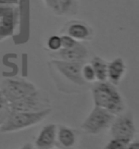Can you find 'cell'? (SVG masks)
I'll list each match as a JSON object with an SVG mask.
<instances>
[{
  "label": "cell",
  "instance_id": "cell-18",
  "mask_svg": "<svg viewBox=\"0 0 139 149\" xmlns=\"http://www.w3.org/2000/svg\"><path fill=\"white\" fill-rule=\"evenodd\" d=\"M82 77L86 83H94L96 82V75L92 66L89 64H83L82 66Z\"/></svg>",
  "mask_w": 139,
  "mask_h": 149
},
{
  "label": "cell",
  "instance_id": "cell-5",
  "mask_svg": "<svg viewBox=\"0 0 139 149\" xmlns=\"http://www.w3.org/2000/svg\"><path fill=\"white\" fill-rule=\"evenodd\" d=\"M10 106L11 111L36 112L51 108V101L47 94L37 89L22 99L10 102Z\"/></svg>",
  "mask_w": 139,
  "mask_h": 149
},
{
  "label": "cell",
  "instance_id": "cell-2",
  "mask_svg": "<svg viewBox=\"0 0 139 149\" xmlns=\"http://www.w3.org/2000/svg\"><path fill=\"white\" fill-rule=\"evenodd\" d=\"M51 108L36 112L11 111L3 124L0 125V133H12L39 124L50 114Z\"/></svg>",
  "mask_w": 139,
  "mask_h": 149
},
{
  "label": "cell",
  "instance_id": "cell-3",
  "mask_svg": "<svg viewBox=\"0 0 139 149\" xmlns=\"http://www.w3.org/2000/svg\"><path fill=\"white\" fill-rule=\"evenodd\" d=\"M115 116L101 107L95 106L82 123V128L90 135H98L109 130Z\"/></svg>",
  "mask_w": 139,
  "mask_h": 149
},
{
  "label": "cell",
  "instance_id": "cell-10",
  "mask_svg": "<svg viewBox=\"0 0 139 149\" xmlns=\"http://www.w3.org/2000/svg\"><path fill=\"white\" fill-rule=\"evenodd\" d=\"M57 126L56 124H47L38 133L34 149H53L57 143Z\"/></svg>",
  "mask_w": 139,
  "mask_h": 149
},
{
  "label": "cell",
  "instance_id": "cell-9",
  "mask_svg": "<svg viewBox=\"0 0 139 149\" xmlns=\"http://www.w3.org/2000/svg\"><path fill=\"white\" fill-rule=\"evenodd\" d=\"M51 57L58 60H65V61H79L84 62L88 57V50L84 45L78 42L72 48H61L58 51H53Z\"/></svg>",
  "mask_w": 139,
  "mask_h": 149
},
{
  "label": "cell",
  "instance_id": "cell-8",
  "mask_svg": "<svg viewBox=\"0 0 139 149\" xmlns=\"http://www.w3.org/2000/svg\"><path fill=\"white\" fill-rule=\"evenodd\" d=\"M51 63L66 79H69L70 82L76 84V85H84L86 83L82 77V66L84 62L53 59Z\"/></svg>",
  "mask_w": 139,
  "mask_h": 149
},
{
  "label": "cell",
  "instance_id": "cell-22",
  "mask_svg": "<svg viewBox=\"0 0 139 149\" xmlns=\"http://www.w3.org/2000/svg\"><path fill=\"white\" fill-rule=\"evenodd\" d=\"M20 0H0V6H9V4H17Z\"/></svg>",
  "mask_w": 139,
  "mask_h": 149
},
{
  "label": "cell",
  "instance_id": "cell-23",
  "mask_svg": "<svg viewBox=\"0 0 139 149\" xmlns=\"http://www.w3.org/2000/svg\"><path fill=\"white\" fill-rule=\"evenodd\" d=\"M127 149H139V141L137 139H133L129 141Z\"/></svg>",
  "mask_w": 139,
  "mask_h": 149
},
{
  "label": "cell",
  "instance_id": "cell-6",
  "mask_svg": "<svg viewBox=\"0 0 139 149\" xmlns=\"http://www.w3.org/2000/svg\"><path fill=\"white\" fill-rule=\"evenodd\" d=\"M112 137H119L126 141H133L136 135V125L131 112H122L115 116L110 126Z\"/></svg>",
  "mask_w": 139,
  "mask_h": 149
},
{
  "label": "cell",
  "instance_id": "cell-24",
  "mask_svg": "<svg viewBox=\"0 0 139 149\" xmlns=\"http://www.w3.org/2000/svg\"><path fill=\"white\" fill-rule=\"evenodd\" d=\"M20 149H34V145L31 143H27V144H24Z\"/></svg>",
  "mask_w": 139,
  "mask_h": 149
},
{
  "label": "cell",
  "instance_id": "cell-11",
  "mask_svg": "<svg viewBox=\"0 0 139 149\" xmlns=\"http://www.w3.org/2000/svg\"><path fill=\"white\" fill-rule=\"evenodd\" d=\"M126 73V64L122 58H116L108 63V82L119 85Z\"/></svg>",
  "mask_w": 139,
  "mask_h": 149
},
{
  "label": "cell",
  "instance_id": "cell-17",
  "mask_svg": "<svg viewBox=\"0 0 139 149\" xmlns=\"http://www.w3.org/2000/svg\"><path fill=\"white\" fill-rule=\"evenodd\" d=\"M128 144H129V141L119 138V137H112L103 149H127Z\"/></svg>",
  "mask_w": 139,
  "mask_h": 149
},
{
  "label": "cell",
  "instance_id": "cell-1",
  "mask_svg": "<svg viewBox=\"0 0 139 149\" xmlns=\"http://www.w3.org/2000/svg\"><path fill=\"white\" fill-rule=\"evenodd\" d=\"M94 104L117 116L125 111V102L115 85L110 82H97L91 88Z\"/></svg>",
  "mask_w": 139,
  "mask_h": 149
},
{
  "label": "cell",
  "instance_id": "cell-20",
  "mask_svg": "<svg viewBox=\"0 0 139 149\" xmlns=\"http://www.w3.org/2000/svg\"><path fill=\"white\" fill-rule=\"evenodd\" d=\"M77 40H75L74 38H72L71 36L66 35H62L61 36V45L62 48H72L77 44Z\"/></svg>",
  "mask_w": 139,
  "mask_h": 149
},
{
  "label": "cell",
  "instance_id": "cell-21",
  "mask_svg": "<svg viewBox=\"0 0 139 149\" xmlns=\"http://www.w3.org/2000/svg\"><path fill=\"white\" fill-rule=\"evenodd\" d=\"M47 7L54 12L56 14L60 15V7H59V0H44Z\"/></svg>",
  "mask_w": 139,
  "mask_h": 149
},
{
  "label": "cell",
  "instance_id": "cell-16",
  "mask_svg": "<svg viewBox=\"0 0 139 149\" xmlns=\"http://www.w3.org/2000/svg\"><path fill=\"white\" fill-rule=\"evenodd\" d=\"M60 15L71 14L76 9V0H59Z\"/></svg>",
  "mask_w": 139,
  "mask_h": 149
},
{
  "label": "cell",
  "instance_id": "cell-12",
  "mask_svg": "<svg viewBox=\"0 0 139 149\" xmlns=\"http://www.w3.org/2000/svg\"><path fill=\"white\" fill-rule=\"evenodd\" d=\"M77 134L73 128L65 125L57 126V141L64 149H72L77 143Z\"/></svg>",
  "mask_w": 139,
  "mask_h": 149
},
{
  "label": "cell",
  "instance_id": "cell-7",
  "mask_svg": "<svg viewBox=\"0 0 139 149\" xmlns=\"http://www.w3.org/2000/svg\"><path fill=\"white\" fill-rule=\"evenodd\" d=\"M19 19L20 11L17 4L0 6V40L15 32Z\"/></svg>",
  "mask_w": 139,
  "mask_h": 149
},
{
  "label": "cell",
  "instance_id": "cell-13",
  "mask_svg": "<svg viewBox=\"0 0 139 149\" xmlns=\"http://www.w3.org/2000/svg\"><path fill=\"white\" fill-rule=\"evenodd\" d=\"M66 33L77 42L87 40L92 36V31L88 25L82 22H72L67 27Z\"/></svg>",
  "mask_w": 139,
  "mask_h": 149
},
{
  "label": "cell",
  "instance_id": "cell-14",
  "mask_svg": "<svg viewBox=\"0 0 139 149\" xmlns=\"http://www.w3.org/2000/svg\"><path fill=\"white\" fill-rule=\"evenodd\" d=\"M90 65L92 66L96 75L97 82H106L108 81V62L100 57H94L90 61Z\"/></svg>",
  "mask_w": 139,
  "mask_h": 149
},
{
  "label": "cell",
  "instance_id": "cell-19",
  "mask_svg": "<svg viewBox=\"0 0 139 149\" xmlns=\"http://www.w3.org/2000/svg\"><path fill=\"white\" fill-rule=\"evenodd\" d=\"M47 47L50 51H58L62 48L61 45V36L59 35H52L50 36L48 42H47Z\"/></svg>",
  "mask_w": 139,
  "mask_h": 149
},
{
  "label": "cell",
  "instance_id": "cell-4",
  "mask_svg": "<svg viewBox=\"0 0 139 149\" xmlns=\"http://www.w3.org/2000/svg\"><path fill=\"white\" fill-rule=\"evenodd\" d=\"M36 91L37 87L32 82L23 79H7L0 85V91L9 102L22 99Z\"/></svg>",
  "mask_w": 139,
  "mask_h": 149
},
{
  "label": "cell",
  "instance_id": "cell-15",
  "mask_svg": "<svg viewBox=\"0 0 139 149\" xmlns=\"http://www.w3.org/2000/svg\"><path fill=\"white\" fill-rule=\"evenodd\" d=\"M11 112V106L9 100L4 97V95L0 91V125L3 124Z\"/></svg>",
  "mask_w": 139,
  "mask_h": 149
}]
</instances>
